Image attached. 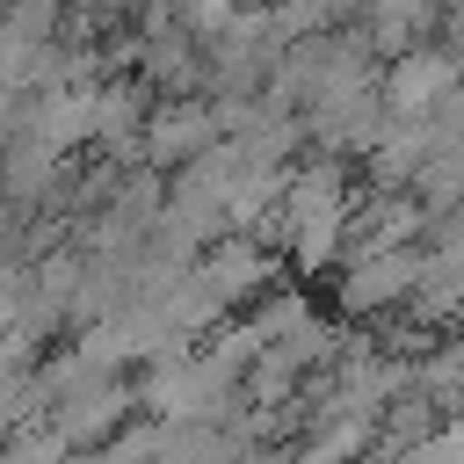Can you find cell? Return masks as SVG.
<instances>
[{"instance_id": "cell-1", "label": "cell", "mask_w": 464, "mask_h": 464, "mask_svg": "<svg viewBox=\"0 0 464 464\" xmlns=\"http://www.w3.org/2000/svg\"><path fill=\"white\" fill-rule=\"evenodd\" d=\"M420 283V268L392 246V254H362V261H348V283H341V304L348 312H377V304H392L399 290H413Z\"/></svg>"}, {"instance_id": "cell-2", "label": "cell", "mask_w": 464, "mask_h": 464, "mask_svg": "<svg viewBox=\"0 0 464 464\" xmlns=\"http://www.w3.org/2000/svg\"><path fill=\"white\" fill-rule=\"evenodd\" d=\"M145 138H152V152H160V160H188V152L210 138V123H196V109H167V116H152V130H145Z\"/></svg>"}]
</instances>
